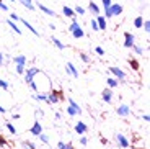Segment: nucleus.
I'll list each match as a JSON object with an SVG mask.
<instances>
[{
  "mask_svg": "<svg viewBox=\"0 0 150 149\" xmlns=\"http://www.w3.org/2000/svg\"><path fill=\"white\" fill-rule=\"evenodd\" d=\"M74 131L79 134V136H83V134H86V131H88V126H86L83 121H77V123H75Z\"/></svg>",
  "mask_w": 150,
  "mask_h": 149,
  "instance_id": "9",
  "label": "nucleus"
},
{
  "mask_svg": "<svg viewBox=\"0 0 150 149\" xmlns=\"http://www.w3.org/2000/svg\"><path fill=\"white\" fill-rule=\"evenodd\" d=\"M80 59H82L83 62H90V57L86 56L85 52H80Z\"/></svg>",
  "mask_w": 150,
  "mask_h": 149,
  "instance_id": "36",
  "label": "nucleus"
},
{
  "mask_svg": "<svg viewBox=\"0 0 150 149\" xmlns=\"http://www.w3.org/2000/svg\"><path fill=\"white\" fill-rule=\"evenodd\" d=\"M5 126H7V130H8V133H10V134H15V136L18 134V130L15 128V125H13V123H7Z\"/></svg>",
  "mask_w": 150,
  "mask_h": 149,
  "instance_id": "24",
  "label": "nucleus"
},
{
  "mask_svg": "<svg viewBox=\"0 0 150 149\" xmlns=\"http://www.w3.org/2000/svg\"><path fill=\"white\" fill-rule=\"evenodd\" d=\"M122 13V5H119V4H111L108 8H105V18L108 20V18H111V16H117V15H121Z\"/></svg>",
  "mask_w": 150,
  "mask_h": 149,
  "instance_id": "2",
  "label": "nucleus"
},
{
  "mask_svg": "<svg viewBox=\"0 0 150 149\" xmlns=\"http://www.w3.org/2000/svg\"><path fill=\"white\" fill-rule=\"evenodd\" d=\"M20 118H21L20 113H13V116H11V120H15V121H16V120H20Z\"/></svg>",
  "mask_w": 150,
  "mask_h": 149,
  "instance_id": "45",
  "label": "nucleus"
},
{
  "mask_svg": "<svg viewBox=\"0 0 150 149\" xmlns=\"http://www.w3.org/2000/svg\"><path fill=\"white\" fill-rule=\"evenodd\" d=\"M74 11H75V15H85L86 13V10L83 7H80V5H77V7L74 8Z\"/></svg>",
  "mask_w": 150,
  "mask_h": 149,
  "instance_id": "27",
  "label": "nucleus"
},
{
  "mask_svg": "<svg viewBox=\"0 0 150 149\" xmlns=\"http://www.w3.org/2000/svg\"><path fill=\"white\" fill-rule=\"evenodd\" d=\"M88 11H90V13H93L95 16L101 13V10H100V5L95 4V2H90V4H88Z\"/></svg>",
  "mask_w": 150,
  "mask_h": 149,
  "instance_id": "17",
  "label": "nucleus"
},
{
  "mask_svg": "<svg viewBox=\"0 0 150 149\" xmlns=\"http://www.w3.org/2000/svg\"><path fill=\"white\" fill-rule=\"evenodd\" d=\"M65 72H67L69 75H72V77H79V71H77V69H75V66L72 62H67V66H65Z\"/></svg>",
  "mask_w": 150,
  "mask_h": 149,
  "instance_id": "15",
  "label": "nucleus"
},
{
  "mask_svg": "<svg viewBox=\"0 0 150 149\" xmlns=\"http://www.w3.org/2000/svg\"><path fill=\"white\" fill-rule=\"evenodd\" d=\"M64 149H75V148H74V144H72V143H69V144H65Z\"/></svg>",
  "mask_w": 150,
  "mask_h": 149,
  "instance_id": "47",
  "label": "nucleus"
},
{
  "mask_svg": "<svg viewBox=\"0 0 150 149\" xmlns=\"http://www.w3.org/2000/svg\"><path fill=\"white\" fill-rule=\"evenodd\" d=\"M36 7L39 8V10H41L42 13H46L47 16H54V18L57 16V13H56V11H54V10H51L49 7H46V5H42L41 2H38V0H36Z\"/></svg>",
  "mask_w": 150,
  "mask_h": 149,
  "instance_id": "10",
  "label": "nucleus"
},
{
  "mask_svg": "<svg viewBox=\"0 0 150 149\" xmlns=\"http://www.w3.org/2000/svg\"><path fill=\"white\" fill-rule=\"evenodd\" d=\"M86 143H88V138H86L85 134H83V136H80V144H82V146H86Z\"/></svg>",
  "mask_w": 150,
  "mask_h": 149,
  "instance_id": "39",
  "label": "nucleus"
},
{
  "mask_svg": "<svg viewBox=\"0 0 150 149\" xmlns=\"http://www.w3.org/2000/svg\"><path fill=\"white\" fill-rule=\"evenodd\" d=\"M142 23H144V16H137L134 20V26L135 28H142Z\"/></svg>",
  "mask_w": 150,
  "mask_h": 149,
  "instance_id": "28",
  "label": "nucleus"
},
{
  "mask_svg": "<svg viewBox=\"0 0 150 149\" xmlns=\"http://www.w3.org/2000/svg\"><path fill=\"white\" fill-rule=\"evenodd\" d=\"M26 2H33V0H26Z\"/></svg>",
  "mask_w": 150,
  "mask_h": 149,
  "instance_id": "51",
  "label": "nucleus"
},
{
  "mask_svg": "<svg viewBox=\"0 0 150 149\" xmlns=\"http://www.w3.org/2000/svg\"><path fill=\"white\" fill-rule=\"evenodd\" d=\"M70 33H72V36H74L75 39H82V38L85 36V31H83V28H82V26H80V25L77 26L75 30H72Z\"/></svg>",
  "mask_w": 150,
  "mask_h": 149,
  "instance_id": "16",
  "label": "nucleus"
},
{
  "mask_svg": "<svg viewBox=\"0 0 150 149\" xmlns=\"http://www.w3.org/2000/svg\"><path fill=\"white\" fill-rule=\"evenodd\" d=\"M65 148V143L64 141H59L57 143V149H64Z\"/></svg>",
  "mask_w": 150,
  "mask_h": 149,
  "instance_id": "42",
  "label": "nucleus"
},
{
  "mask_svg": "<svg viewBox=\"0 0 150 149\" xmlns=\"http://www.w3.org/2000/svg\"><path fill=\"white\" fill-rule=\"evenodd\" d=\"M15 69H16V72L18 74H25V69H26V64H15Z\"/></svg>",
  "mask_w": 150,
  "mask_h": 149,
  "instance_id": "29",
  "label": "nucleus"
},
{
  "mask_svg": "<svg viewBox=\"0 0 150 149\" xmlns=\"http://www.w3.org/2000/svg\"><path fill=\"white\" fill-rule=\"evenodd\" d=\"M95 52H96L98 56H105V49H103L101 46H96V48H95Z\"/></svg>",
  "mask_w": 150,
  "mask_h": 149,
  "instance_id": "34",
  "label": "nucleus"
},
{
  "mask_svg": "<svg viewBox=\"0 0 150 149\" xmlns=\"http://www.w3.org/2000/svg\"><path fill=\"white\" fill-rule=\"evenodd\" d=\"M33 2H36V0H33Z\"/></svg>",
  "mask_w": 150,
  "mask_h": 149,
  "instance_id": "52",
  "label": "nucleus"
},
{
  "mask_svg": "<svg viewBox=\"0 0 150 149\" xmlns=\"http://www.w3.org/2000/svg\"><path fill=\"white\" fill-rule=\"evenodd\" d=\"M95 20H96V23H98V30H101V31H106V21L108 20L105 18V16L100 13V15H96L95 16Z\"/></svg>",
  "mask_w": 150,
  "mask_h": 149,
  "instance_id": "12",
  "label": "nucleus"
},
{
  "mask_svg": "<svg viewBox=\"0 0 150 149\" xmlns=\"http://www.w3.org/2000/svg\"><path fill=\"white\" fill-rule=\"evenodd\" d=\"M7 23H8V26H10V28H11L13 31H15L16 34H21V28H20V26H16V23H15V21H11V20L8 18V20H7Z\"/></svg>",
  "mask_w": 150,
  "mask_h": 149,
  "instance_id": "23",
  "label": "nucleus"
},
{
  "mask_svg": "<svg viewBox=\"0 0 150 149\" xmlns=\"http://www.w3.org/2000/svg\"><path fill=\"white\" fill-rule=\"evenodd\" d=\"M0 18H2V16H0Z\"/></svg>",
  "mask_w": 150,
  "mask_h": 149,
  "instance_id": "54",
  "label": "nucleus"
},
{
  "mask_svg": "<svg viewBox=\"0 0 150 149\" xmlns=\"http://www.w3.org/2000/svg\"><path fill=\"white\" fill-rule=\"evenodd\" d=\"M42 131H44V130H42V125H41V121H39V120L36 118V121L33 123V126L30 128V133L33 134V136H38V134H41Z\"/></svg>",
  "mask_w": 150,
  "mask_h": 149,
  "instance_id": "8",
  "label": "nucleus"
},
{
  "mask_svg": "<svg viewBox=\"0 0 150 149\" xmlns=\"http://www.w3.org/2000/svg\"><path fill=\"white\" fill-rule=\"evenodd\" d=\"M4 62H5V57H4V54L0 52V66H4Z\"/></svg>",
  "mask_w": 150,
  "mask_h": 149,
  "instance_id": "46",
  "label": "nucleus"
},
{
  "mask_svg": "<svg viewBox=\"0 0 150 149\" xmlns=\"http://www.w3.org/2000/svg\"><path fill=\"white\" fill-rule=\"evenodd\" d=\"M0 113H2V115H5V113H7V108H5L2 103H0Z\"/></svg>",
  "mask_w": 150,
  "mask_h": 149,
  "instance_id": "44",
  "label": "nucleus"
},
{
  "mask_svg": "<svg viewBox=\"0 0 150 149\" xmlns=\"http://www.w3.org/2000/svg\"><path fill=\"white\" fill-rule=\"evenodd\" d=\"M0 87L7 92V90H8V82H7V80H4V79H0Z\"/></svg>",
  "mask_w": 150,
  "mask_h": 149,
  "instance_id": "35",
  "label": "nucleus"
},
{
  "mask_svg": "<svg viewBox=\"0 0 150 149\" xmlns=\"http://www.w3.org/2000/svg\"><path fill=\"white\" fill-rule=\"evenodd\" d=\"M38 138L41 139V143H42V144H49V136L44 133V131H42L41 134H38Z\"/></svg>",
  "mask_w": 150,
  "mask_h": 149,
  "instance_id": "25",
  "label": "nucleus"
},
{
  "mask_svg": "<svg viewBox=\"0 0 150 149\" xmlns=\"http://www.w3.org/2000/svg\"><path fill=\"white\" fill-rule=\"evenodd\" d=\"M18 21H21V25H23V26H26V28H28V30H30L33 34H34V36H39V31H38L36 28H34V26L31 25L30 21H28V20H25V18H20Z\"/></svg>",
  "mask_w": 150,
  "mask_h": 149,
  "instance_id": "14",
  "label": "nucleus"
},
{
  "mask_svg": "<svg viewBox=\"0 0 150 149\" xmlns=\"http://www.w3.org/2000/svg\"><path fill=\"white\" fill-rule=\"evenodd\" d=\"M38 72H39L38 67H28V69H25V82L30 84L31 80L38 75Z\"/></svg>",
  "mask_w": 150,
  "mask_h": 149,
  "instance_id": "4",
  "label": "nucleus"
},
{
  "mask_svg": "<svg viewBox=\"0 0 150 149\" xmlns=\"http://www.w3.org/2000/svg\"><path fill=\"white\" fill-rule=\"evenodd\" d=\"M0 10H4V11H8V5L5 4L4 0H0Z\"/></svg>",
  "mask_w": 150,
  "mask_h": 149,
  "instance_id": "37",
  "label": "nucleus"
},
{
  "mask_svg": "<svg viewBox=\"0 0 150 149\" xmlns=\"http://www.w3.org/2000/svg\"><path fill=\"white\" fill-rule=\"evenodd\" d=\"M62 13H64V16H69V18H75V11H74V8H70V7H67L65 5L64 8H62Z\"/></svg>",
  "mask_w": 150,
  "mask_h": 149,
  "instance_id": "19",
  "label": "nucleus"
},
{
  "mask_svg": "<svg viewBox=\"0 0 150 149\" xmlns=\"http://www.w3.org/2000/svg\"><path fill=\"white\" fill-rule=\"evenodd\" d=\"M7 146H8V143H7V139L0 134V149H7Z\"/></svg>",
  "mask_w": 150,
  "mask_h": 149,
  "instance_id": "31",
  "label": "nucleus"
},
{
  "mask_svg": "<svg viewBox=\"0 0 150 149\" xmlns=\"http://www.w3.org/2000/svg\"><path fill=\"white\" fill-rule=\"evenodd\" d=\"M8 2H11V4H15V2H16V0H8Z\"/></svg>",
  "mask_w": 150,
  "mask_h": 149,
  "instance_id": "50",
  "label": "nucleus"
},
{
  "mask_svg": "<svg viewBox=\"0 0 150 149\" xmlns=\"http://www.w3.org/2000/svg\"><path fill=\"white\" fill-rule=\"evenodd\" d=\"M116 113L119 116H122V118H127V116L131 115V107H129V105H126V103H121L119 107L116 108Z\"/></svg>",
  "mask_w": 150,
  "mask_h": 149,
  "instance_id": "6",
  "label": "nucleus"
},
{
  "mask_svg": "<svg viewBox=\"0 0 150 149\" xmlns=\"http://www.w3.org/2000/svg\"><path fill=\"white\" fill-rule=\"evenodd\" d=\"M67 102L70 103V105H67V115L69 116H79V115H82V108H80V105L75 103L74 98L69 97Z\"/></svg>",
  "mask_w": 150,
  "mask_h": 149,
  "instance_id": "3",
  "label": "nucleus"
},
{
  "mask_svg": "<svg viewBox=\"0 0 150 149\" xmlns=\"http://www.w3.org/2000/svg\"><path fill=\"white\" fill-rule=\"evenodd\" d=\"M101 98H103V102H106V103H111V100H112V89H105L101 92Z\"/></svg>",
  "mask_w": 150,
  "mask_h": 149,
  "instance_id": "13",
  "label": "nucleus"
},
{
  "mask_svg": "<svg viewBox=\"0 0 150 149\" xmlns=\"http://www.w3.org/2000/svg\"><path fill=\"white\" fill-rule=\"evenodd\" d=\"M21 148H23V149H30V148H28V144H26V141L21 143Z\"/></svg>",
  "mask_w": 150,
  "mask_h": 149,
  "instance_id": "48",
  "label": "nucleus"
},
{
  "mask_svg": "<svg viewBox=\"0 0 150 149\" xmlns=\"http://www.w3.org/2000/svg\"><path fill=\"white\" fill-rule=\"evenodd\" d=\"M54 116H56V120H60V116H62V115H60V113L57 112V113H56V115H54Z\"/></svg>",
  "mask_w": 150,
  "mask_h": 149,
  "instance_id": "49",
  "label": "nucleus"
},
{
  "mask_svg": "<svg viewBox=\"0 0 150 149\" xmlns=\"http://www.w3.org/2000/svg\"><path fill=\"white\" fill-rule=\"evenodd\" d=\"M64 100V93H62V90H54L51 89L47 92V103L49 105H57L59 102Z\"/></svg>",
  "mask_w": 150,
  "mask_h": 149,
  "instance_id": "1",
  "label": "nucleus"
},
{
  "mask_svg": "<svg viewBox=\"0 0 150 149\" xmlns=\"http://www.w3.org/2000/svg\"><path fill=\"white\" fill-rule=\"evenodd\" d=\"M142 120L145 121V123H149V121H150V115H149V113H145V115H142Z\"/></svg>",
  "mask_w": 150,
  "mask_h": 149,
  "instance_id": "41",
  "label": "nucleus"
},
{
  "mask_svg": "<svg viewBox=\"0 0 150 149\" xmlns=\"http://www.w3.org/2000/svg\"><path fill=\"white\" fill-rule=\"evenodd\" d=\"M10 20H11V21H18V20H20V16L18 15H16V13H15V11H13V13H10Z\"/></svg>",
  "mask_w": 150,
  "mask_h": 149,
  "instance_id": "38",
  "label": "nucleus"
},
{
  "mask_svg": "<svg viewBox=\"0 0 150 149\" xmlns=\"http://www.w3.org/2000/svg\"><path fill=\"white\" fill-rule=\"evenodd\" d=\"M106 84H108L109 89H116V87L119 85V80H117L116 77H108L106 79Z\"/></svg>",
  "mask_w": 150,
  "mask_h": 149,
  "instance_id": "20",
  "label": "nucleus"
},
{
  "mask_svg": "<svg viewBox=\"0 0 150 149\" xmlns=\"http://www.w3.org/2000/svg\"><path fill=\"white\" fill-rule=\"evenodd\" d=\"M109 72H111V74L117 79V80H124V79H126V72H124L122 69H119V67H116V66L109 67Z\"/></svg>",
  "mask_w": 150,
  "mask_h": 149,
  "instance_id": "7",
  "label": "nucleus"
},
{
  "mask_svg": "<svg viewBox=\"0 0 150 149\" xmlns=\"http://www.w3.org/2000/svg\"><path fill=\"white\" fill-rule=\"evenodd\" d=\"M142 28L145 30V33H149V31H150V20H149V18H145V20H144Z\"/></svg>",
  "mask_w": 150,
  "mask_h": 149,
  "instance_id": "30",
  "label": "nucleus"
},
{
  "mask_svg": "<svg viewBox=\"0 0 150 149\" xmlns=\"http://www.w3.org/2000/svg\"><path fill=\"white\" fill-rule=\"evenodd\" d=\"M101 4H103V8H108L112 2H111V0H101Z\"/></svg>",
  "mask_w": 150,
  "mask_h": 149,
  "instance_id": "40",
  "label": "nucleus"
},
{
  "mask_svg": "<svg viewBox=\"0 0 150 149\" xmlns=\"http://www.w3.org/2000/svg\"><path fill=\"white\" fill-rule=\"evenodd\" d=\"M34 100H39V102H46L47 103V93H42V92H38L33 95Z\"/></svg>",
  "mask_w": 150,
  "mask_h": 149,
  "instance_id": "21",
  "label": "nucleus"
},
{
  "mask_svg": "<svg viewBox=\"0 0 150 149\" xmlns=\"http://www.w3.org/2000/svg\"><path fill=\"white\" fill-rule=\"evenodd\" d=\"M51 41H52V44H54V46H56V48H57V49H59V51H64V49H65V48H67V46H65V44H64V43L60 41L59 38H56V36H52V38H51Z\"/></svg>",
  "mask_w": 150,
  "mask_h": 149,
  "instance_id": "18",
  "label": "nucleus"
},
{
  "mask_svg": "<svg viewBox=\"0 0 150 149\" xmlns=\"http://www.w3.org/2000/svg\"><path fill=\"white\" fill-rule=\"evenodd\" d=\"M140 149H144V148H140Z\"/></svg>",
  "mask_w": 150,
  "mask_h": 149,
  "instance_id": "53",
  "label": "nucleus"
},
{
  "mask_svg": "<svg viewBox=\"0 0 150 149\" xmlns=\"http://www.w3.org/2000/svg\"><path fill=\"white\" fill-rule=\"evenodd\" d=\"M90 26H91V30H93V31H100V30H98V23H96V20H95V18H91Z\"/></svg>",
  "mask_w": 150,
  "mask_h": 149,
  "instance_id": "33",
  "label": "nucleus"
},
{
  "mask_svg": "<svg viewBox=\"0 0 150 149\" xmlns=\"http://www.w3.org/2000/svg\"><path fill=\"white\" fill-rule=\"evenodd\" d=\"M131 49H134L135 54H139V56H140V54H144V48H140V46H137V44H134Z\"/></svg>",
  "mask_w": 150,
  "mask_h": 149,
  "instance_id": "32",
  "label": "nucleus"
},
{
  "mask_svg": "<svg viewBox=\"0 0 150 149\" xmlns=\"http://www.w3.org/2000/svg\"><path fill=\"white\" fill-rule=\"evenodd\" d=\"M116 141H117V144H119L121 148H129V146H131L129 139L126 138L122 133H117V134H116Z\"/></svg>",
  "mask_w": 150,
  "mask_h": 149,
  "instance_id": "11",
  "label": "nucleus"
},
{
  "mask_svg": "<svg viewBox=\"0 0 150 149\" xmlns=\"http://www.w3.org/2000/svg\"><path fill=\"white\" fill-rule=\"evenodd\" d=\"M26 56H25V54H16L15 57H13V62L15 64H26Z\"/></svg>",
  "mask_w": 150,
  "mask_h": 149,
  "instance_id": "22",
  "label": "nucleus"
},
{
  "mask_svg": "<svg viewBox=\"0 0 150 149\" xmlns=\"http://www.w3.org/2000/svg\"><path fill=\"white\" fill-rule=\"evenodd\" d=\"M134 44H135V36L132 33H129V31H126L124 33V48L131 49Z\"/></svg>",
  "mask_w": 150,
  "mask_h": 149,
  "instance_id": "5",
  "label": "nucleus"
},
{
  "mask_svg": "<svg viewBox=\"0 0 150 149\" xmlns=\"http://www.w3.org/2000/svg\"><path fill=\"white\" fill-rule=\"evenodd\" d=\"M129 66H131V69H134V71H139V69H140L137 59H129Z\"/></svg>",
  "mask_w": 150,
  "mask_h": 149,
  "instance_id": "26",
  "label": "nucleus"
},
{
  "mask_svg": "<svg viewBox=\"0 0 150 149\" xmlns=\"http://www.w3.org/2000/svg\"><path fill=\"white\" fill-rule=\"evenodd\" d=\"M26 144H28V148H30V149H36V144H34V143H31V141H26Z\"/></svg>",
  "mask_w": 150,
  "mask_h": 149,
  "instance_id": "43",
  "label": "nucleus"
}]
</instances>
